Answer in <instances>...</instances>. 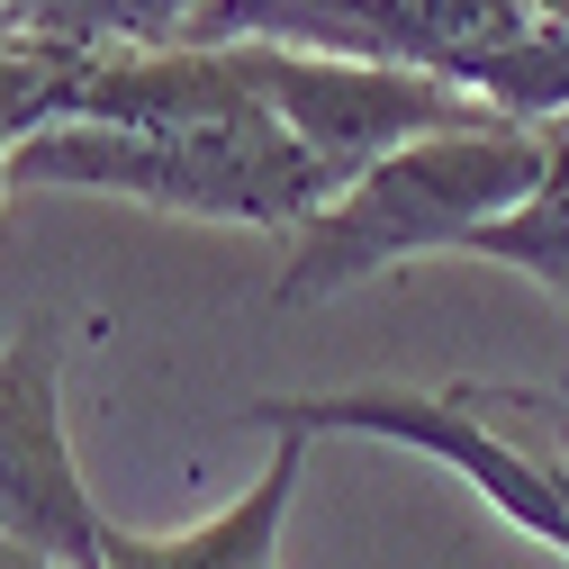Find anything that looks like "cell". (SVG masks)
I'll list each match as a JSON object with an SVG mask.
<instances>
[{
    "instance_id": "1",
    "label": "cell",
    "mask_w": 569,
    "mask_h": 569,
    "mask_svg": "<svg viewBox=\"0 0 569 569\" xmlns=\"http://www.w3.org/2000/svg\"><path fill=\"white\" fill-rule=\"evenodd\" d=\"M560 136L569 127H470V136H425V146L371 163L352 190H335L299 227L271 299L317 308V299L352 290L371 271H398L416 253H461L488 218H507L516 199L542 190Z\"/></svg>"
},
{
    "instance_id": "2",
    "label": "cell",
    "mask_w": 569,
    "mask_h": 569,
    "mask_svg": "<svg viewBox=\"0 0 569 569\" xmlns=\"http://www.w3.org/2000/svg\"><path fill=\"white\" fill-rule=\"evenodd\" d=\"M19 181L28 190H109V199H146L163 218H208V227H308L335 190L271 109L190 127V136H127V127L54 118L19 146Z\"/></svg>"
},
{
    "instance_id": "3",
    "label": "cell",
    "mask_w": 569,
    "mask_h": 569,
    "mask_svg": "<svg viewBox=\"0 0 569 569\" xmlns=\"http://www.w3.org/2000/svg\"><path fill=\"white\" fill-rule=\"evenodd\" d=\"M236 425H262V435H371V443H407L425 461H443L470 479V497H488L516 533L551 542L569 560V452H533L497 389H443V398H416V389H335V398H253Z\"/></svg>"
},
{
    "instance_id": "4",
    "label": "cell",
    "mask_w": 569,
    "mask_h": 569,
    "mask_svg": "<svg viewBox=\"0 0 569 569\" xmlns=\"http://www.w3.org/2000/svg\"><path fill=\"white\" fill-rule=\"evenodd\" d=\"M236 73L262 91V109L317 154L335 190H352L371 163L425 146V136H470V127H516L479 91L407 63H352V54H290V46H227Z\"/></svg>"
},
{
    "instance_id": "5",
    "label": "cell",
    "mask_w": 569,
    "mask_h": 569,
    "mask_svg": "<svg viewBox=\"0 0 569 569\" xmlns=\"http://www.w3.org/2000/svg\"><path fill=\"white\" fill-rule=\"evenodd\" d=\"M0 533L54 551L63 569H100L109 516L91 507L73 435H63V317L37 308L0 343Z\"/></svg>"
},
{
    "instance_id": "6",
    "label": "cell",
    "mask_w": 569,
    "mask_h": 569,
    "mask_svg": "<svg viewBox=\"0 0 569 569\" xmlns=\"http://www.w3.org/2000/svg\"><path fill=\"white\" fill-rule=\"evenodd\" d=\"M299 479H308V435H271V461H262V479L236 507H218L208 525H181V533L109 525L100 533V569H280V525H290Z\"/></svg>"
},
{
    "instance_id": "7",
    "label": "cell",
    "mask_w": 569,
    "mask_h": 569,
    "mask_svg": "<svg viewBox=\"0 0 569 569\" xmlns=\"http://www.w3.org/2000/svg\"><path fill=\"white\" fill-rule=\"evenodd\" d=\"M461 253H470V262H507V271L542 280L551 299H569V136H560V154H551L542 190L516 199L507 218H488Z\"/></svg>"
},
{
    "instance_id": "8",
    "label": "cell",
    "mask_w": 569,
    "mask_h": 569,
    "mask_svg": "<svg viewBox=\"0 0 569 569\" xmlns=\"http://www.w3.org/2000/svg\"><path fill=\"white\" fill-rule=\"evenodd\" d=\"M0 569H63V560L37 551V542H19V533H0Z\"/></svg>"
},
{
    "instance_id": "9",
    "label": "cell",
    "mask_w": 569,
    "mask_h": 569,
    "mask_svg": "<svg viewBox=\"0 0 569 569\" xmlns=\"http://www.w3.org/2000/svg\"><path fill=\"white\" fill-rule=\"evenodd\" d=\"M19 190V136H0V199Z\"/></svg>"
}]
</instances>
